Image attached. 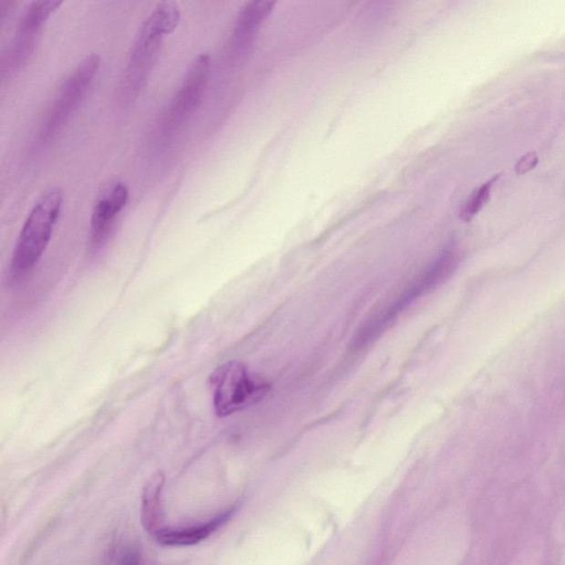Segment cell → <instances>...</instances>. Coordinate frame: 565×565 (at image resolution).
Instances as JSON below:
<instances>
[{
    "instance_id": "6da1fadb",
    "label": "cell",
    "mask_w": 565,
    "mask_h": 565,
    "mask_svg": "<svg viewBox=\"0 0 565 565\" xmlns=\"http://www.w3.org/2000/svg\"><path fill=\"white\" fill-rule=\"evenodd\" d=\"M181 18L175 2H161L140 26L129 52L127 70L120 86V98L132 103L149 81L159 57L164 36L174 33Z\"/></svg>"
},
{
    "instance_id": "7a4b0ae2",
    "label": "cell",
    "mask_w": 565,
    "mask_h": 565,
    "mask_svg": "<svg viewBox=\"0 0 565 565\" xmlns=\"http://www.w3.org/2000/svg\"><path fill=\"white\" fill-rule=\"evenodd\" d=\"M64 206L60 188L46 190L35 202L14 250L12 273L23 276L33 270L48 248Z\"/></svg>"
},
{
    "instance_id": "3957f363",
    "label": "cell",
    "mask_w": 565,
    "mask_h": 565,
    "mask_svg": "<svg viewBox=\"0 0 565 565\" xmlns=\"http://www.w3.org/2000/svg\"><path fill=\"white\" fill-rule=\"evenodd\" d=\"M213 405L217 416L226 417L263 399L270 385L254 378L240 361H229L211 375Z\"/></svg>"
},
{
    "instance_id": "277c9868",
    "label": "cell",
    "mask_w": 565,
    "mask_h": 565,
    "mask_svg": "<svg viewBox=\"0 0 565 565\" xmlns=\"http://www.w3.org/2000/svg\"><path fill=\"white\" fill-rule=\"evenodd\" d=\"M99 67V56L97 55L87 56L78 64L71 75L67 77L64 86L57 93L54 106L51 107L43 128L40 139L43 141L49 140L67 122L71 115L75 113L78 104L85 98L86 94L96 77Z\"/></svg>"
},
{
    "instance_id": "5b68a950",
    "label": "cell",
    "mask_w": 565,
    "mask_h": 565,
    "mask_svg": "<svg viewBox=\"0 0 565 565\" xmlns=\"http://www.w3.org/2000/svg\"><path fill=\"white\" fill-rule=\"evenodd\" d=\"M60 5L62 2L56 0H38L25 9L14 39L3 56V77L17 72L29 60L35 49L36 35Z\"/></svg>"
},
{
    "instance_id": "8992f818",
    "label": "cell",
    "mask_w": 565,
    "mask_h": 565,
    "mask_svg": "<svg viewBox=\"0 0 565 565\" xmlns=\"http://www.w3.org/2000/svg\"><path fill=\"white\" fill-rule=\"evenodd\" d=\"M211 56L201 55L192 62L166 115V127L176 128L200 106L211 77Z\"/></svg>"
},
{
    "instance_id": "52a82bcc",
    "label": "cell",
    "mask_w": 565,
    "mask_h": 565,
    "mask_svg": "<svg viewBox=\"0 0 565 565\" xmlns=\"http://www.w3.org/2000/svg\"><path fill=\"white\" fill-rule=\"evenodd\" d=\"M129 192L122 181H108L102 188L94 205L91 217V240L93 244H99L108 237L114 220L123 211L128 201Z\"/></svg>"
},
{
    "instance_id": "ba28073f",
    "label": "cell",
    "mask_w": 565,
    "mask_h": 565,
    "mask_svg": "<svg viewBox=\"0 0 565 565\" xmlns=\"http://www.w3.org/2000/svg\"><path fill=\"white\" fill-rule=\"evenodd\" d=\"M233 512V509L222 511L221 514L211 518V520L197 523V525L180 528H159V530L154 532V537L163 546H192V544L206 540L207 538L218 531L220 528L226 525L231 519Z\"/></svg>"
},
{
    "instance_id": "9c48e42d",
    "label": "cell",
    "mask_w": 565,
    "mask_h": 565,
    "mask_svg": "<svg viewBox=\"0 0 565 565\" xmlns=\"http://www.w3.org/2000/svg\"><path fill=\"white\" fill-rule=\"evenodd\" d=\"M275 2L249 3L239 15L233 34L234 49L242 50L273 9Z\"/></svg>"
},
{
    "instance_id": "30bf717a",
    "label": "cell",
    "mask_w": 565,
    "mask_h": 565,
    "mask_svg": "<svg viewBox=\"0 0 565 565\" xmlns=\"http://www.w3.org/2000/svg\"><path fill=\"white\" fill-rule=\"evenodd\" d=\"M163 481V476L157 475L151 479L144 495L143 522L146 529L153 533L159 529V497Z\"/></svg>"
},
{
    "instance_id": "8fae6325",
    "label": "cell",
    "mask_w": 565,
    "mask_h": 565,
    "mask_svg": "<svg viewBox=\"0 0 565 565\" xmlns=\"http://www.w3.org/2000/svg\"><path fill=\"white\" fill-rule=\"evenodd\" d=\"M498 178L499 175L491 178L490 180L485 182V184L481 185L478 190H476L472 193V196H470L467 203H465L462 211H460V219L468 222L484 208L490 197L491 188H493L495 182L498 180Z\"/></svg>"
},
{
    "instance_id": "7c38bea8",
    "label": "cell",
    "mask_w": 565,
    "mask_h": 565,
    "mask_svg": "<svg viewBox=\"0 0 565 565\" xmlns=\"http://www.w3.org/2000/svg\"><path fill=\"white\" fill-rule=\"evenodd\" d=\"M106 565H148V563L139 548L132 544H118L108 552Z\"/></svg>"
},
{
    "instance_id": "4fadbf2b",
    "label": "cell",
    "mask_w": 565,
    "mask_h": 565,
    "mask_svg": "<svg viewBox=\"0 0 565 565\" xmlns=\"http://www.w3.org/2000/svg\"><path fill=\"white\" fill-rule=\"evenodd\" d=\"M539 163V159L536 153H529L523 156L522 159L518 161L516 165V172L518 175L527 174L528 171L532 170Z\"/></svg>"
}]
</instances>
